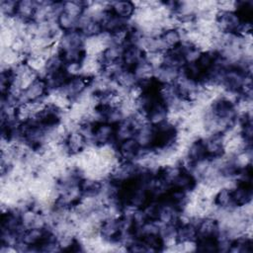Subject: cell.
Returning a JSON list of instances; mask_svg holds the SVG:
<instances>
[{"mask_svg": "<svg viewBox=\"0 0 253 253\" xmlns=\"http://www.w3.org/2000/svg\"><path fill=\"white\" fill-rule=\"evenodd\" d=\"M92 79L83 75L69 77L58 91L74 102L89 90Z\"/></svg>", "mask_w": 253, "mask_h": 253, "instance_id": "6da1fadb", "label": "cell"}, {"mask_svg": "<svg viewBox=\"0 0 253 253\" xmlns=\"http://www.w3.org/2000/svg\"><path fill=\"white\" fill-rule=\"evenodd\" d=\"M49 93L46 81L43 77L39 76L25 90L19 98V106L28 102L43 101Z\"/></svg>", "mask_w": 253, "mask_h": 253, "instance_id": "7a4b0ae2", "label": "cell"}, {"mask_svg": "<svg viewBox=\"0 0 253 253\" xmlns=\"http://www.w3.org/2000/svg\"><path fill=\"white\" fill-rule=\"evenodd\" d=\"M108 144H116L115 126L105 122L96 123L93 127L91 145L101 147Z\"/></svg>", "mask_w": 253, "mask_h": 253, "instance_id": "3957f363", "label": "cell"}, {"mask_svg": "<svg viewBox=\"0 0 253 253\" xmlns=\"http://www.w3.org/2000/svg\"><path fill=\"white\" fill-rule=\"evenodd\" d=\"M116 151L120 161L135 162L142 152V148L134 137L125 139L116 144Z\"/></svg>", "mask_w": 253, "mask_h": 253, "instance_id": "277c9868", "label": "cell"}, {"mask_svg": "<svg viewBox=\"0 0 253 253\" xmlns=\"http://www.w3.org/2000/svg\"><path fill=\"white\" fill-rule=\"evenodd\" d=\"M207 157L210 160L220 158L224 155L223 133H211L203 137Z\"/></svg>", "mask_w": 253, "mask_h": 253, "instance_id": "5b68a950", "label": "cell"}, {"mask_svg": "<svg viewBox=\"0 0 253 253\" xmlns=\"http://www.w3.org/2000/svg\"><path fill=\"white\" fill-rule=\"evenodd\" d=\"M64 145L70 156L80 154L89 146L87 139L77 128L68 131L64 139Z\"/></svg>", "mask_w": 253, "mask_h": 253, "instance_id": "8992f818", "label": "cell"}, {"mask_svg": "<svg viewBox=\"0 0 253 253\" xmlns=\"http://www.w3.org/2000/svg\"><path fill=\"white\" fill-rule=\"evenodd\" d=\"M198 238H216L220 232V225L216 218L204 216L196 218Z\"/></svg>", "mask_w": 253, "mask_h": 253, "instance_id": "52a82bcc", "label": "cell"}, {"mask_svg": "<svg viewBox=\"0 0 253 253\" xmlns=\"http://www.w3.org/2000/svg\"><path fill=\"white\" fill-rule=\"evenodd\" d=\"M169 110L167 105L162 101L161 98L156 100L150 109L147 111L145 117L146 121L152 126H157L168 120Z\"/></svg>", "mask_w": 253, "mask_h": 253, "instance_id": "ba28073f", "label": "cell"}, {"mask_svg": "<svg viewBox=\"0 0 253 253\" xmlns=\"http://www.w3.org/2000/svg\"><path fill=\"white\" fill-rule=\"evenodd\" d=\"M145 58V52L134 44H127L124 47L122 54V65L126 69H133Z\"/></svg>", "mask_w": 253, "mask_h": 253, "instance_id": "9c48e42d", "label": "cell"}, {"mask_svg": "<svg viewBox=\"0 0 253 253\" xmlns=\"http://www.w3.org/2000/svg\"><path fill=\"white\" fill-rule=\"evenodd\" d=\"M231 197L235 208H241L252 203V185L235 181V185L231 188Z\"/></svg>", "mask_w": 253, "mask_h": 253, "instance_id": "30bf717a", "label": "cell"}, {"mask_svg": "<svg viewBox=\"0 0 253 253\" xmlns=\"http://www.w3.org/2000/svg\"><path fill=\"white\" fill-rule=\"evenodd\" d=\"M112 79L114 80L118 88L124 92H127L128 90L136 86L138 83L133 71L131 69H126L125 67L119 69Z\"/></svg>", "mask_w": 253, "mask_h": 253, "instance_id": "8fae6325", "label": "cell"}, {"mask_svg": "<svg viewBox=\"0 0 253 253\" xmlns=\"http://www.w3.org/2000/svg\"><path fill=\"white\" fill-rule=\"evenodd\" d=\"M110 11L117 17L125 20L130 21L136 11L134 2L131 1H113L109 4Z\"/></svg>", "mask_w": 253, "mask_h": 253, "instance_id": "7c38bea8", "label": "cell"}, {"mask_svg": "<svg viewBox=\"0 0 253 253\" xmlns=\"http://www.w3.org/2000/svg\"><path fill=\"white\" fill-rule=\"evenodd\" d=\"M161 42L164 46L165 52L174 48H177L183 42V33L179 28L166 29L159 35Z\"/></svg>", "mask_w": 253, "mask_h": 253, "instance_id": "4fadbf2b", "label": "cell"}, {"mask_svg": "<svg viewBox=\"0 0 253 253\" xmlns=\"http://www.w3.org/2000/svg\"><path fill=\"white\" fill-rule=\"evenodd\" d=\"M184 156H185L190 162H192L194 165H195V163H197V162H200V161H202V160L208 159L203 138H196V139L192 140V141L187 145Z\"/></svg>", "mask_w": 253, "mask_h": 253, "instance_id": "5bb4252c", "label": "cell"}, {"mask_svg": "<svg viewBox=\"0 0 253 253\" xmlns=\"http://www.w3.org/2000/svg\"><path fill=\"white\" fill-rule=\"evenodd\" d=\"M212 204L215 208L222 211H232L236 209L231 197V188H218L212 197Z\"/></svg>", "mask_w": 253, "mask_h": 253, "instance_id": "9a60e30c", "label": "cell"}, {"mask_svg": "<svg viewBox=\"0 0 253 253\" xmlns=\"http://www.w3.org/2000/svg\"><path fill=\"white\" fill-rule=\"evenodd\" d=\"M181 69L174 68L165 64L155 68L154 79L159 84H173L180 75Z\"/></svg>", "mask_w": 253, "mask_h": 253, "instance_id": "2e32d148", "label": "cell"}, {"mask_svg": "<svg viewBox=\"0 0 253 253\" xmlns=\"http://www.w3.org/2000/svg\"><path fill=\"white\" fill-rule=\"evenodd\" d=\"M37 7H38V2L36 1H31V0L18 1L16 18L25 22L34 20Z\"/></svg>", "mask_w": 253, "mask_h": 253, "instance_id": "e0dca14e", "label": "cell"}, {"mask_svg": "<svg viewBox=\"0 0 253 253\" xmlns=\"http://www.w3.org/2000/svg\"><path fill=\"white\" fill-rule=\"evenodd\" d=\"M132 71L138 82H144L154 78L155 67L146 58H144L132 69Z\"/></svg>", "mask_w": 253, "mask_h": 253, "instance_id": "ac0fdd59", "label": "cell"}, {"mask_svg": "<svg viewBox=\"0 0 253 253\" xmlns=\"http://www.w3.org/2000/svg\"><path fill=\"white\" fill-rule=\"evenodd\" d=\"M137 238L144 246L146 252L164 251V243L160 234H147L139 236Z\"/></svg>", "mask_w": 253, "mask_h": 253, "instance_id": "d6986e66", "label": "cell"}, {"mask_svg": "<svg viewBox=\"0 0 253 253\" xmlns=\"http://www.w3.org/2000/svg\"><path fill=\"white\" fill-rule=\"evenodd\" d=\"M216 58L217 52L215 50H203L196 63L201 68V70L206 73L214 65Z\"/></svg>", "mask_w": 253, "mask_h": 253, "instance_id": "ffe728a7", "label": "cell"}, {"mask_svg": "<svg viewBox=\"0 0 253 253\" xmlns=\"http://www.w3.org/2000/svg\"><path fill=\"white\" fill-rule=\"evenodd\" d=\"M78 20L79 19H76V18L72 17L71 15L62 11L58 15V17L56 19V23H57L59 29L61 30V32L65 33V32H70V31L77 30Z\"/></svg>", "mask_w": 253, "mask_h": 253, "instance_id": "44dd1931", "label": "cell"}, {"mask_svg": "<svg viewBox=\"0 0 253 253\" xmlns=\"http://www.w3.org/2000/svg\"><path fill=\"white\" fill-rule=\"evenodd\" d=\"M196 251L217 252L216 238H198L196 241Z\"/></svg>", "mask_w": 253, "mask_h": 253, "instance_id": "7402d4cb", "label": "cell"}, {"mask_svg": "<svg viewBox=\"0 0 253 253\" xmlns=\"http://www.w3.org/2000/svg\"><path fill=\"white\" fill-rule=\"evenodd\" d=\"M17 3L18 1L2 0L0 2V11L2 18H15L17 14Z\"/></svg>", "mask_w": 253, "mask_h": 253, "instance_id": "603a6c76", "label": "cell"}]
</instances>
